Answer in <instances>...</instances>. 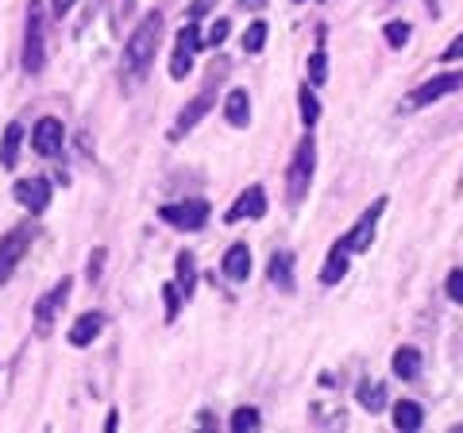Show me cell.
I'll list each match as a JSON object with an SVG mask.
<instances>
[{"instance_id": "1", "label": "cell", "mask_w": 463, "mask_h": 433, "mask_svg": "<svg viewBox=\"0 0 463 433\" xmlns=\"http://www.w3.org/2000/svg\"><path fill=\"white\" fill-rule=\"evenodd\" d=\"M158 43H163V16L158 12H151V16H143L139 27L132 35H128V47H124V70L132 78H147V70L155 63L158 54Z\"/></svg>"}, {"instance_id": "2", "label": "cell", "mask_w": 463, "mask_h": 433, "mask_svg": "<svg viewBox=\"0 0 463 433\" xmlns=\"http://www.w3.org/2000/svg\"><path fill=\"white\" fill-rule=\"evenodd\" d=\"M313 170H317V143H313V136H306L298 143L294 159H289V170H286V201L289 206H301V201H306Z\"/></svg>"}, {"instance_id": "3", "label": "cell", "mask_w": 463, "mask_h": 433, "mask_svg": "<svg viewBox=\"0 0 463 433\" xmlns=\"http://www.w3.org/2000/svg\"><path fill=\"white\" fill-rule=\"evenodd\" d=\"M47 63V47H43V0H32L27 8V39H24V70L39 74Z\"/></svg>"}, {"instance_id": "4", "label": "cell", "mask_w": 463, "mask_h": 433, "mask_svg": "<svg viewBox=\"0 0 463 433\" xmlns=\"http://www.w3.org/2000/svg\"><path fill=\"white\" fill-rule=\"evenodd\" d=\"M158 216L170 225V228H182V233H197V228H205L209 221V206L201 197L194 201H178V206H163Z\"/></svg>"}, {"instance_id": "5", "label": "cell", "mask_w": 463, "mask_h": 433, "mask_svg": "<svg viewBox=\"0 0 463 433\" xmlns=\"http://www.w3.org/2000/svg\"><path fill=\"white\" fill-rule=\"evenodd\" d=\"M386 209V197H379V201H374V206L364 213V216H359V221L352 225V233H347L344 240H336V248L340 252H347V255H359V252H367L371 248V240H374V225H379V213Z\"/></svg>"}, {"instance_id": "6", "label": "cell", "mask_w": 463, "mask_h": 433, "mask_svg": "<svg viewBox=\"0 0 463 433\" xmlns=\"http://www.w3.org/2000/svg\"><path fill=\"white\" fill-rule=\"evenodd\" d=\"M27 244H32V225H20V228H12V233L0 236V286L12 279V271H16V264L24 259Z\"/></svg>"}, {"instance_id": "7", "label": "cell", "mask_w": 463, "mask_h": 433, "mask_svg": "<svg viewBox=\"0 0 463 433\" xmlns=\"http://www.w3.org/2000/svg\"><path fill=\"white\" fill-rule=\"evenodd\" d=\"M267 213V194H263V186H248L236 201L228 206V216L224 221H255V216H263Z\"/></svg>"}, {"instance_id": "8", "label": "cell", "mask_w": 463, "mask_h": 433, "mask_svg": "<svg viewBox=\"0 0 463 433\" xmlns=\"http://www.w3.org/2000/svg\"><path fill=\"white\" fill-rule=\"evenodd\" d=\"M194 47H201V32H197V27H182V32H178V47H174V59H170V78L174 82H182L185 74H190Z\"/></svg>"}, {"instance_id": "9", "label": "cell", "mask_w": 463, "mask_h": 433, "mask_svg": "<svg viewBox=\"0 0 463 433\" xmlns=\"http://www.w3.org/2000/svg\"><path fill=\"white\" fill-rule=\"evenodd\" d=\"M456 90H463V74H437V78L425 82L421 90L410 97V105L425 109V105H432V101H440L444 93H456Z\"/></svg>"}, {"instance_id": "10", "label": "cell", "mask_w": 463, "mask_h": 433, "mask_svg": "<svg viewBox=\"0 0 463 433\" xmlns=\"http://www.w3.org/2000/svg\"><path fill=\"white\" fill-rule=\"evenodd\" d=\"M66 294H70V279H62L51 294H43V298L35 302V329H39V333H47V329L54 325V317H58V310H62Z\"/></svg>"}, {"instance_id": "11", "label": "cell", "mask_w": 463, "mask_h": 433, "mask_svg": "<svg viewBox=\"0 0 463 433\" xmlns=\"http://www.w3.org/2000/svg\"><path fill=\"white\" fill-rule=\"evenodd\" d=\"M12 194H16V201L27 213H43L51 206V186L43 178H24V182H16V190Z\"/></svg>"}, {"instance_id": "12", "label": "cell", "mask_w": 463, "mask_h": 433, "mask_svg": "<svg viewBox=\"0 0 463 433\" xmlns=\"http://www.w3.org/2000/svg\"><path fill=\"white\" fill-rule=\"evenodd\" d=\"M32 143H35V155H58L62 151V120H54V117H43L35 124V132H32Z\"/></svg>"}, {"instance_id": "13", "label": "cell", "mask_w": 463, "mask_h": 433, "mask_svg": "<svg viewBox=\"0 0 463 433\" xmlns=\"http://www.w3.org/2000/svg\"><path fill=\"white\" fill-rule=\"evenodd\" d=\"M209 109H213V90H205V93H197L190 105H185L182 112H178V124H174V140L178 136H185L190 128L197 124V120H205L209 117Z\"/></svg>"}, {"instance_id": "14", "label": "cell", "mask_w": 463, "mask_h": 433, "mask_svg": "<svg viewBox=\"0 0 463 433\" xmlns=\"http://www.w3.org/2000/svg\"><path fill=\"white\" fill-rule=\"evenodd\" d=\"M221 271L232 279V283H243L251 275V252H248V244H232V248L224 252V264Z\"/></svg>"}, {"instance_id": "15", "label": "cell", "mask_w": 463, "mask_h": 433, "mask_svg": "<svg viewBox=\"0 0 463 433\" xmlns=\"http://www.w3.org/2000/svg\"><path fill=\"white\" fill-rule=\"evenodd\" d=\"M100 329H105V317H100L97 310L81 313L78 322H74V329H70V344H74V349H85V344H93V341H97Z\"/></svg>"}, {"instance_id": "16", "label": "cell", "mask_w": 463, "mask_h": 433, "mask_svg": "<svg viewBox=\"0 0 463 433\" xmlns=\"http://www.w3.org/2000/svg\"><path fill=\"white\" fill-rule=\"evenodd\" d=\"M224 117L232 128H248L251 124V101H248V90H232L228 101H224Z\"/></svg>"}, {"instance_id": "17", "label": "cell", "mask_w": 463, "mask_h": 433, "mask_svg": "<svg viewBox=\"0 0 463 433\" xmlns=\"http://www.w3.org/2000/svg\"><path fill=\"white\" fill-rule=\"evenodd\" d=\"M20 140H24V128H20V124H8L5 136H0V167H5V170L16 167V159H20Z\"/></svg>"}, {"instance_id": "18", "label": "cell", "mask_w": 463, "mask_h": 433, "mask_svg": "<svg viewBox=\"0 0 463 433\" xmlns=\"http://www.w3.org/2000/svg\"><path fill=\"white\" fill-rule=\"evenodd\" d=\"M421 422H425V410L417 407L413 399H402L398 407H394V426H398L402 433H413V429H421Z\"/></svg>"}, {"instance_id": "19", "label": "cell", "mask_w": 463, "mask_h": 433, "mask_svg": "<svg viewBox=\"0 0 463 433\" xmlns=\"http://www.w3.org/2000/svg\"><path fill=\"white\" fill-rule=\"evenodd\" d=\"M390 368H394L398 380H417V371H421V352L417 349H398Z\"/></svg>"}, {"instance_id": "20", "label": "cell", "mask_w": 463, "mask_h": 433, "mask_svg": "<svg viewBox=\"0 0 463 433\" xmlns=\"http://www.w3.org/2000/svg\"><path fill=\"white\" fill-rule=\"evenodd\" d=\"M344 275H347V252L332 248V255L325 259V267H321V283H325V286H336Z\"/></svg>"}, {"instance_id": "21", "label": "cell", "mask_w": 463, "mask_h": 433, "mask_svg": "<svg viewBox=\"0 0 463 433\" xmlns=\"http://www.w3.org/2000/svg\"><path fill=\"white\" fill-rule=\"evenodd\" d=\"M359 399H364V407L371 414H379L386 407V387L383 383H359Z\"/></svg>"}, {"instance_id": "22", "label": "cell", "mask_w": 463, "mask_h": 433, "mask_svg": "<svg viewBox=\"0 0 463 433\" xmlns=\"http://www.w3.org/2000/svg\"><path fill=\"white\" fill-rule=\"evenodd\" d=\"M194 286H197V279H194V255L182 252L178 255V291H182V298H190Z\"/></svg>"}, {"instance_id": "23", "label": "cell", "mask_w": 463, "mask_h": 433, "mask_svg": "<svg viewBox=\"0 0 463 433\" xmlns=\"http://www.w3.org/2000/svg\"><path fill=\"white\" fill-rule=\"evenodd\" d=\"M270 279L279 291H294V279H289V255H274L270 259Z\"/></svg>"}, {"instance_id": "24", "label": "cell", "mask_w": 463, "mask_h": 433, "mask_svg": "<svg viewBox=\"0 0 463 433\" xmlns=\"http://www.w3.org/2000/svg\"><path fill=\"white\" fill-rule=\"evenodd\" d=\"M263 47H267V24H263V20H255L248 32H243V51L255 54V51H263Z\"/></svg>"}, {"instance_id": "25", "label": "cell", "mask_w": 463, "mask_h": 433, "mask_svg": "<svg viewBox=\"0 0 463 433\" xmlns=\"http://www.w3.org/2000/svg\"><path fill=\"white\" fill-rule=\"evenodd\" d=\"M317 117H321V105H317V93L306 85V90H301V124L313 128V124H317Z\"/></svg>"}, {"instance_id": "26", "label": "cell", "mask_w": 463, "mask_h": 433, "mask_svg": "<svg viewBox=\"0 0 463 433\" xmlns=\"http://www.w3.org/2000/svg\"><path fill=\"white\" fill-rule=\"evenodd\" d=\"M255 426H259V410L255 407H240L236 414H232V429H236V433H248Z\"/></svg>"}, {"instance_id": "27", "label": "cell", "mask_w": 463, "mask_h": 433, "mask_svg": "<svg viewBox=\"0 0 463 433\" xmlns=\"http://www.w3.org/2000/svg\"><path fill=\"white\" fill-rule=\"evenodd\" d=\"M383 32H386V43H390V47H405V39H410V24H405V20H390Z\"/></svg>"}, {"instance_id": "28", "label": "cell", "mask_w": 463, "mask_h": 433, "mask_svg": "<svg viewBox=\"0 0 463 433\" xmlns=\"http://www.w3.org/2000/svg\"><path fill=\"white\" fill-rule=\"evenodd\" d=\"M309 82L313 85H325L328 82V59H325V51H317L313 59H309Z\"/></svg>"}, {"instance_id": "29", "label": "cell", "mask_w": 463, "mask_h": 433, "mask_svg": "<svg viewBox=\"0 0 463 433\" xmlns=\"http://www.w3.org/2000/svg\"><path fill=\"white\" fill-rule=\"evenodd\" d=\"M163 298H166V322H174V317H178V306H182V302H178V298H182V291H178V286H170V283H166V286H163Z\"/></svg>"}, {"instance_id": "30", "label": "cell", "mask_w": 463, "mask_h": 433, "mask_svg": "<svg viewBox=\"0 0 463 433\" xmlns=\"http://www.w3.org/2000/svg\"><path fill=\"white\" fill-rule=\"evenodd\" d=\"M448 298L463 302V271H452V275H448Z\"/></svg>"}, {"instance_id": "31", "label": "cell", "mask_w": 463, "mask_h": 433, "mask_svg": "<svg viewBox=\"0 0 463 433\" xmlns=\"http://www.w3.org/2000/svg\"><path fill=\"white\" fill-rule=\"evenodd\" d=\"M228 32H232V24H228V20H216V24H213V32H209V43H213V47H216V43H224Z\"/></svg>"}, {"instance_id": "32", "label": "cell", "mask_w": 463, "mask_h": 433, "mask_svg": "<svg viewBox=\"0 0 463 433\" xmlns=\"http://www.w3.org/2000/svg\"><path fill=\"white\" fill-rule=\"evenodd\" d=\"M456 59H463V35L456 43H448V51H444V63H456Z\"/></svg>"}, {"instance_id": "33", "label": "cell", "mask_w": 463, "mask_h": 433, "mask_svg": "<svg viewBox=\"0 0 463 433\" xmlns=\"http://www.w3.org/2000/svg\"><path fill=\"white\" fill-rule=\"evenodd\" d=\"M100 264H105V248L93 252V264H90V279H93V283H97V275H100Z\"/></svg>"}, {"instance_id": "34", "label": "cell", "mask_w": 463, "mask_h": 433, "mask_svg": "<svg viewBox=\"0 0 463 433\" xmlns=\"http://www.w3.org/2000/svg\"><path fill=\"white\" fill-rule=\"evenodd\" d=\"M74 5H78V0H51L54 16H66V12H70V8H74Z\"/></svg>"}, {"instance_id": "35", "label": "cell", "mask_w": 463, "mask_h": 433, "mask_svg": "<svg viewBox=\"0 0 463 433\" xmlns=\"http://www.w3.org/2000/svg\"><path fill=\"white\" fill-rule=\"evenodd\" d=\"M240 5H243V8H259V5H263V0H240Z\"/></svg>"}]
</instances>
